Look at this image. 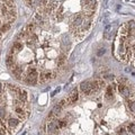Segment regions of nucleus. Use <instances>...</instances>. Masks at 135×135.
<instances>
[{"instance_id":"473e14b6","label":"nucleus","mask_w":135,"mask_h":135,"mask_svg":"<svg viewBox=\"0 0 135 135\" xmlns=\"http://www.w3.org/2000/svg\"><path fill=\"white\" fill-rule=\"evenodd\" d=\"M50 135H52V134H50Z\"/></svg>"},{"instance_id":"b1692460","label":"nucleus","mask_w":135,"mask_h":135,"mask_svg":"<svg viewBox=\"0 0 135 135\" xmlns=\"http://www.w3.org/2000/svg\"><path fill=\"white\" fill-rule=\"evenodd\" d=\"M105 53H106V49H105V47H101V49L98 50L97 55H98V56H101V55H104Z\"/></svg>"},{"instance_id":"5701e85b","label":"nucleus","mask_w":135,"mask_h":135,"mask_svg":"<svg viewBox=\"0 0 135 135\" xmlns=\"http://www.w3.org/2000/svg\"><path fill=\"white\" fill-rule=\"evenodd\" d=\"M127 128H128V131L131 132L132 134H135V124H129Z\"/></svg>"},{"instance_id":"c756f323","label":"nucleus","mask_w":135,"mask_h":135,"mask_svg":"<svg viewBox=\"0 0 135 135\" xmlns=\"http://www.w3.org/2000/svg\"><path fill=\"white\" fill-rule=\"evenodd\" d=\"M5 110L4 109H0V117H5Z\"/></svg>"},{"instance_id":"20e7f679","label":"nucleus","mask_w":135,"mask_h":135,"mask_svg":"<svg viewBox=\"0 0 135 135\" xmlns=\"http://www.w3.org/2000/svg\"><path fill=\"white\" fill-rule=\"evenodd\" d=\"M50 78H52V72L50 71H44V72H41V74H38V81L41 83L46 82Z\"/></svg>"},{"instance_id":"f8f14e48","label":"nucleus","mask_w":135,"mask_h":135,"mask_svg":"<svg viewBox=\"0 0 135 135\" xmlns=\"http://www.w3.org/2000/svg\"><path fill=\"white\" fill-rule=\"evenodd\" d=\"M127 106H128V109L131 110L132 115H133V116H135V101L128 100L127 101Z\"/></svg>"},{"instance_id":"6ab92c4d","label":"nucleus","mask_w":135,"mask_h":135,"mask_svg":"<svg viewBox=\"0 0 135 135\" xmlns=\"http://www.w3.org/2000/svg\"><path fill=\"white\" fill-rule=\"evenodd\" d=\"M56 125H58V127H59V128L60 127H64V126L66 125V122L64 121V119H62V121H58V122H56Z\"/></svg>"},{"instance_id":"9d476101","label":"nucleus","mask_w":135,"mask_h":135,"mask_svg":"<svg viewBox=\"0 0 135 135\" xmlns=\"http://www.w3.org/2000/svg\"><path fill=\"white\" fill-rule=\"evenodd\" d=\"M19 123H20L19 119H16V118H10V119L8 121V125H9V127H11V128L16 127Z\"/></svg>"},{"instance_id":"a211bd4d","label":"nucleus","mask_w":135,"mask_h":135,"mask_svg":"<svg viewBox=\"0 0 135 135\" xmlns=\"http://www.w3.org/2000/svg\"><path fill=\"white\" fill-rule=\"evenodd\" d=\"M23 49V44H20V43H18V42H16L14 44V46H13V50H17V51H19V50Z\"/></svg>"},{"instance_id":"2f4dec72","label":"nucleus","mask_w":135,"mask_h":135,"mask_svg":"<svg viewBox=\"0 0 135 135\" xmlns=\"http://www.w3.org/2000/svg\"><path fill=\"white\" fill-rule=\"evenodd\" d=\"M0 90H1V83H0Z\"/></svg>"},{"instance_id":"0eeeda50","label":"nucleus","mask_w":135,"mask_h":135,"mask_svg":"<svg viewBox=\"0 0 135 135\" xmlns=\"http://www.w3.org/2000/svg\"><path fill=\"white\" fill-rule=\"evenodd\" d=\"M58 125H56V122H50L49 125H47V131L51 132V133H54V132L58 131Z\"/></svg>"},{"instance_id":"ddd939ff","label":"nucleus","mask_w":135,"mask_h":135,"mask_svg":"<svg viewBox=\"0 0 135 135\" xmlns=\"http://www.w3.org/2000/svg\"><path fill=\"white\" fill-rule=\"evenodd\" d=\"M7 18H8V20H9V24L13 23V21H15V19H16V13H15L14 10L9 11L7 15Z\"/></svg>"},{"instance_id":"1a4fd4ad","label":"nucleus","mask_w":135,"mask_h":135,"mask_svg":"<svg viewBox=\"0 0 135 135\" xmlns=\"http://www.w3.org/2000/svg\"><path fill=\"white\" fill-rule=\"evenodd\" d=\"M6 64H7L8 68H13V66L15 65V61H14V58H13V55H8L7 56V59H6Z\"/></svg>"},{"instance_id":"bb28decb","label":"nucleus","mask_w":135,"mask_h":135,"mask_svg":"<svg viewBox=\"0 0 135 135\" xmlns=\"http://www.w3.org/2000/svg\"><path fill=\"white\" fill-rule=\"evenodd\" d=\"M117 133H118V135H127V134H126V131H125L124 127L119 128V129L117 131Z\"/></svg>"},{"instance_id":"f257e3e1","label":"nucleus","mask_w":135,"mask_h":135,"mask_svg":"<svg viewBox=\"0 0 135 135\" xmlns=\"http://www.w3.org/2000/svg\"><path fill=\"white\" fill-rule=\"evenodd\" d=\"M26 81H27V83L32 84V86H35L37 83L38 73L35 68H28V72H27V76H26Z\"/></svg>"},{"instance_id":"7c9ffc66","label":"nucleus","mask_w":135,"mask_h":135,"mask_svg":"<svg viewBox=\"0 0 135 135\" xmlns=\"http://www.w3.org/2000/svg\"><path fill=\"white\" fill-rule=\"evenodd\" d=\"M59 91H60V88H56V89H55V91H54V92H53V94H52V96H55V95L58 94Z\"/></svg>"},{"instance_id":"423d86ee","label":"nucleus","mask_w":135,"mask_h":135,"mask_svg":"<svg viewBox=\"0 0 135 135\" xmlns=\"http://www.w3.org/2000/svg\"><path fill=\"white\" fill-rule=\"evenodd\" d=\"M13 72H14V74L16 76V78L17 79H20V77H21V73H23V69H21L19 65H14L13 68Z\"/></svg>"},{"instance_id":"cd10ccee","label":"nucleus","mask_w":135,"mask_h":135,"mask_svg":"<svg viewBox=\"0 0 135 135\" xmlns=\"http://www.w3.org/2000/svg\"><path fill=\"white\" fill-rule=\"evenodd\" d=\"M6 134V129L2 127H0V135H5Z\"/></svg>"},{"instance_id":"f3484780","label":"nucleus","mask_w":135,"mask_h":135,"mask_svg":"<svg viewBox=\"0 0 135 135\" xmlns=\"http://www.w3.org/2000/svg\"><path fill=\"white\" fill-rule=\"evenodd\" d=\"M65 58H66V56L64 55V54H61V55L59 56V62H58V65H59V66L62 65L63 63L65 62Z\"/></svg>"},{"instance_id":"39448f33","label":"nucleus","mask_w":135,"mask_h":135,"mask_svg":"<svg viewBox=\"0 0 135 135\" xmlns=\"http://www.w3.org/2000/svg\"><path fill=\"white\" fill-rule=\"evenodd\" d=\"M83 16L82 15H77L74 19L72 20V24H71V28H74V27H79L80 25H82L83 23Z\"/></svg>"},{"instance_id":"f03ea898","label":"nucleus","mask_w":135,"mask_h":135,"mask_svg":"<svg viewBox=\"0 0 135 135\" xmlns=\"http://www.w3.org/2000/svg\"><path fill=\"white\" fill-rule=\"evenodd\" d=\"M80 90L86 96L91 95L92 94V84H91V81H84V82H82L80 84Z\"/></svg>"},{"instance_id":"393cba45","label":"nucleus","mask_w":135,"mask_h":135,"mask_svg":"<svg viewBox=\"0 0 135 135\" xmlns=\"http://www.w3.org/2000/svg\"><path fill=\"white\" fill-rule=\"evenodd\" d=\"M66 104H68V100H66V99H62V100L60 101L59 103V105H60V107H62V109L64 107H65L66 106Z\"/></svg>"},{"instance_id":"7ed1b4c3","label":"nucleus","mask_w":135,"mask_h":135,"mask_svg":"<svg viewBox=\"0 0 135 135\" xmlns=\"http://www.w3.org/2000/svg\"><path fill=\"white\" fill-rule=\"evenodd\" d=\"M78 99H79V92H78V90L77 89H73L72 91L70 92L69 98H68L66 100H68L69 104H74V103L78 101Z\"/></svg>"},{"instance_id":"4be33fe9","label":"nucleus","mask_w":135,"mask_h":135,"mask_svg":"<svg viewBox=\"0 0 135 135\" xmlns=\"http://www.w3.org/2000/svg\"><path fill=\"white\" fill-rule=\"evenodd\" d=\"M5 5L8 6V7H14V0H5Z\"/></svg>"},{"instance_id":"a878e982","label":"nucleus","mask_w":135,"mask_h":135,"mask_svg":"<svg viewBox=\"0 0 135 135\" xmlns=\"http://www.w3.org/2000/svg\"><path fill=\"white\" fill-rule=\"evenodd\" d=\"M34 19L36 20V23H41V21H42V16L39 14H35Z\"/></svg>"},{"instance_id":"9b49d317","label":"nucleus","mask_w":135,"mask_h":135,"mask_svg":"<svg viewBox=\"0 0 135 135\" xmlns=\"http://www.w3.org/2000/svg\"><path fill=\"white\" fill-rule=\"evenodd\" d=\"M18 96H19L20 101L26 103V100H27V92H26V90H20V92L18 94Z\"/></svg>"},{"instance_id":"2eb2a0df","label":"nucleus","mask_w":135,"mask_h":135,"mask_svg":"<svg viewBox=\"0 0 135 135\" xmlns=\"http://www.w3.org/2000/svg\"><path fill=\"white\" fill-rule=\"evenodd\" d=\"M90 26H91V21L90 20H83V23H82V32L88 31Z\"/></svg>"},{"instance_id":"c85d7f7f","label":"nucleus","mask_w":135,"mask_h":135,"mask_svg":"<svg viewBox=\"0 0 135 135\" xmlns=\"http://www.w3.org/2000/svg\"><path fill=\"white\" fill-rule=\"evenodd\" d=\"M25 2H26L28 6H32V5H33V0H25Z\"/></svg>"},{"instance_id":"4468645a","label":"nucleus","mask_w":135,"mask_h":135,"mask_svg":"<svg viewBox=\"0 0 135 135\" xmlns=\"http://www.w3.org/2000/svg\"><path fill=\"white\" fill-rule=\"evenodd\" d=\"M119 92H121V94L123 95L125 98H128V97H129V95H131V91H129V89H128L126 86H125L124 89L122 90V91H119Z\"/></svg>"},{"instance_id":"412c9836","label":"nucleus","mask_w":135,"mask_h":135,"mask_svg":"<svg viewBox=\"0 0 135 135\" xmlns=\"http://www.w3.org/2000/svg\"><path fill=\"white\" fill-rule=\"evenodd\" d=\"M9 28H10V24L8 23V24L4 25V26L1 27V29H0V32H1V33H4V32H7V31H9Z\"/></svg>"},{"instance_id":"aec40b11","label":"nucleus","mask_w":135,"mask_h":135,"mask_svg":"<svg viewBox=\"0 0 135 135\" xmlns=\"http://www.w3.org/2000/svg\"><path fill=\"white\" fill-rule=\"evenodd\" d=\"M8 13H9V11H8L7 7H6V6H5V5H4V6L1 7V14H2V16H5V17H7Z\"/></svg>"},{"instance_id":"dca6fc26","label":"nucleus","mask_w":135,"mask_h":135,"mask_svg":"<svg viewBox=\"0 0 135 135\" xmlns=\"http://www.w3.org/2000/svg\"><path fill=\"white\" fill-rule=\"evenodd\" d=\"M61 110H62V107H60V105L58 104L56 106H54V108L52 109V113L54 115H59L60 113H61Z\"/></svg>"},{"instance_id":"6e6552de","label":"nucleus","mask_w":135,"mask_h":135,"mask_svg":"<svg viewBox=\"0 0 135 135\" xmlns=\"http://www.w3.org/2000/svg\"><path fill=\"white\" fill-rule=\"evenodd\" d=\"M128 28H129V35L135 36V20L128 21Z\"/></svg>"}]
</instances>
